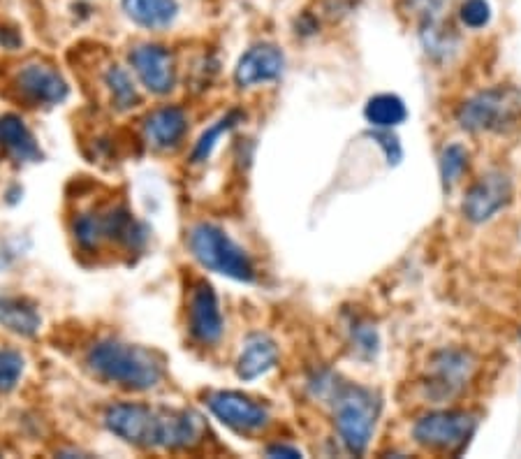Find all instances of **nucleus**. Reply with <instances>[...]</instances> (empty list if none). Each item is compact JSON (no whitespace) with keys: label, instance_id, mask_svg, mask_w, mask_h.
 <instances>
[{"label":"nucleus","instance_id":"f257e3e1","mask_svg":"<svg viewBox=\"0 0 521 459\" xmlns=\"http://www.w3.org/2000/svg\"><path fill=\"white\" fill-rule=\"evenodd\" d=\"M86 367L98 381L128 392L156 390L165 378L163 355L119 339H100L88 348Z\"/></svg>","mask_w":521,"mask_h":459},{"label":"nucleus","instance_id":"f03ea898","mask_svg":"<svg viewBox=\"0 0 521 459\" xmlns=\"http://www.w3.org/2000/svg\"><path fill=\"white\" fill-rule=\"evenodd\" d=\"M336 434L350 455H364L371 446L380 418V397L369 388L341 383L329 399Z\"/></svg>","mask_w":521,"mask_h":459},{"label":"nucleus","instance_id":"7ed1b4c3","mask_svg":"<svg viewBox=\"0 0 521 459\" xmlns=\"http://www.w3.org/2000/svg\"><path fill=\"white\" fill-rule=\"evenodd\" d=\"M186 244L190 255L209 272L241 283H253L258 279L251 255L214 223L193 225L188 230Z\"/></svg>","mask_w":521,"mask_h":459},{"label":"nucleus","instance_id":"20e7f679","mask_svg":"<svg viewBox=\"0 0 521 459\" xmlns=\"http://www.w3.org/2000/svg\"><path fill=\"white\" fill-rule=\"evenodd\" d=\"M521 121V93L512 86H494L464 100L457 109L461 130L473 135L510 133Z\"/></svg>","mask_w":521,"mask_h":459},{"label":"nucleus","instance_id":"39448f33","mask_svg":"<svg viewBox=\"0 0 521 459\" xmlns=\"http://www.w3.org/2000/svg\"><path fill=\"white\" fill-rule=\"evenodd\" d=\"M478 418L468 411H431L415 420L413 439L436 453L459 455L473 439Z\"/></svg>","mask_w":521,"mask_h":459},{"label":"nucleus","instance_id":"423d86ee","mask_svg":"<svg viewBox=\"0 0 521 459\" xmlns=\"http://www.w3.org/2000/svg\"><path fill=\"white\" fill-rule=\"evenodd\" d=\"M475 357L464 348H443L429 364L427 397L434 404H443L466 390L468 381L475 374Z\"/></svg>","mask_w":521,"mask_h":459},{"label":"nucleus","instance_id":"0eeeda50","mask_svg":"<svg viewBox=\"0 0 521 459\" xmlns=\"http://www.w3.org/2000/svg\"><path fill=\"white\" fill-rule=\"evenodd\" d=\"M207 406L225 427L239 434L260 432L269 425V406L234 390H216L207 395Z\"/></svg>","mask_w":521,"mask_h":459},{"label":"nucleus","instance_id":"6e6552de","mask_svg":"<svg viewBox=\"0 0 521 459\" xmlns=\"http://www.w3.org/2000/svg\"><path fill=\"white\" fill-rule=\"evenodd\" d=\"M512 195H515V186H512L510 174L503 170H489L468 188L461 211H464L466 221L475 225L487 223L498 211L508 207L512 202Z\"/></svg>","mask_w":521,"mask_h":459},{"label":"nucleus","instance_id":"1a4fd4ad","mask_svg":"<svg viewBox=\"0 0 521 459\" xmlns=\"http://www.w3.org/2000/svg\"><path fill=\"white\" fill-rule=\"evenodd\" d=\"M105 427L121 441L137 448H156L158 408L137 402H116L107 406Z\"/></svg>","mask_w":521,"mask_h":459},{"label":"nucleus","instance_id":"9d476101","mask_svg":"<svg viewBox=\"0 0 521 459\" xmlns=\"http://www.w3.org/2000/svg\"><path fill=\"white\" fill-rule=\"evenodd\" d=\"M12 84L21 100L38 107L61 105L70 93V86L63 79L61 72H58L54 65L42 61H31L21 65L17 75H14Z\"/></svg>","mask_w":521,"mask_h":459},{"label":"nucleus","instance_id":"9b49d317","mask_svg":"<svg viewBox=\"0 0 521 459\" xmlns=\"http://www.w3.org/2000/svg\"><path fill=\"white\" fill-rule=\"evenodd\" d=\"M128 63L139 82L153 96H167L176 86V61L172 49L163 45H137L130 49Z\"/></svg>","mask_w":521,"mask_h":459},{"label":"nucleus","instance_id":"f8f14e48","mask_svg":"<svg viewBox=\"0 0 521 459\" xmlns=\"http://www.w3.org/2000/svg\"><path fill=\"white\" fill-rule=\"evenodd\" d=\"M225 323L220 313V302L216 290L204 279L195 281L188 293V332L195 344L216 346L223 337Z\"/></svg>","mask_w":521,"mask_h":459},{"label":"nucleus","instance_id":"ddd939ff","mask_svg":"<svg viewBox=\"0 0 521 459\" xmlns=\"http://www.w3.org/2000/svg\"><path fill=\"white\" fill-rule=\"evenodd\" d=\"M285 70V54L276 45L262 42V45H253L248 51L241 54L234 68V84L239 89H251V86L276 82Z\"/></svg>","mask_w":521,"mask_h":459},{"label":"nucleus","instance_id":"4468645a","mask_svg":"<svg viewBox=\"0 0 521 459\" xmlns=\"http://www.w3.org/2000/svg\"><path fill=\"white\" fill-rule=\"evenodd\" d=\"M204 436V422L193 411H158L156 448L188 450Z\"/></svg>","mask_w":521,"mask_h":459},{"label":"nucleus","instance_id":"2eb2a0df","mask_svg":"<svg viewBox=\"0 0 521 459\" xmlns=\"http://www.w3.org/2000/svg\"><path fill=\"white\" fill-rule=\"evenodd\" d=\"M188 133V114L179 105H163L146 114L144 137L153 149L172 151L181 147L183 137Z\"/></svg>","mask_w":521,"mask_h":459},{"label":"nucleus","instance_id":"dca6fc26","mask_svg":"<svg viewBox=\"0 0 521 459\" xmlns=\"http://www.w3.org/2000/svg\"><path fill=\"white\" fill-rule=\"evenodd\" d=\"M0 149L14 163H38L42 160V149L31 128L19 114L0 116Z\"/></svg>","mask_w":521,"mask_h":459},{"label":"nucleus","instance_id":"f3484780","mask_svg":"<svg viewBox=\"0 0 521 459\" xmlns=\"http://www.w3.org/2000/svg\"><path fill=\"white\" fill-rule=\"evenodd\" d=\"M278 362V346L267 334L255 332L246 339L244 351L237 360V376L241 381H255L276 367Z\"/></svg>","mask_w":521,"mask_h":459},{"label":"nucleus","instance_id":"a211bd4d","mask_svg":"<svg viewBox=\"0 0 521 459\" xmlns=\"http://www.w3.org/2000/svg\"><path fill=\"white\" fill-rule=\"evenodd\" d=\"M126 17L146 31H163L179 17V0H121Z\"/></svg>","mask_w":521,"mask_h":459},{"label":"nucleus","instance_id":"6ab92c4d","mask_svg":"<svg viewBox=\"0 0 521 459\" xmlns=\"http://www.w3.org/2000/svg\"><path fill=\"white\" fill-rule=\"evenodd\" d=\"M102 218H105L107 242L126 246V251L130 253L144 249L149 235H146L144 225L126 207H109L107 211H102Z\"/></svg>","mask_w":521,"mask_h":459},{"label":"nucleus","instance_id":"aec40b11","mask_svg":"<svg viewBox=\"0 0 521 459\" xmlns=\"http://www.w3.org/2000/svg\"><path fill=\"white\" fill-rule=\"evenodd\" d=\"M0 327L17 337H35L42 327L38 306L24 297H0Z\"/></svg>","mask_w":521,"mask_h":459},{"label":"nucleus","instance_id":"412c9836","mask_svg":"<svg viewBox=\"0 0 521 459\" xmlns=\"http://www.w3.org/2000/svg\"><path fill=\"white\" fill-rule=\"evenodd\" d=\"M364 116L371 128L376 130H394L408 119V107L394 93H378L364 107Z\"/></svg>","mask_w":521,"mask_h":459},{"label":"nucleus","instance_id":"4be33fe9","mask_svg":"<svg viewBox=\"0 0 521 459\" xmlns=\"http://www.w3.org/2000/svg\"><path fill=\"white\" fill-rule=\"evenodd\" d=\"M244 119H246V114L239 112V109H230L225 116H220L214 126L204 130V133L200 135V140L195 142L193 151H190V163H195V165L207 163L211 153H214L220 137H223L225 133H230L232 128H237Z\"/></svg>","mask_w":521,"mask_h":459},{"label":"nucleus","instance_id":"5701e85b","mask_svg":"<svg viewBox=\"0 0 521 459\" xmlns=\"http://www.w3.org/2000/svg\"><path fill=\"white\" fill-rule=\"evenodd\" d=\"M72 235H75V242L84 253L98 251L100 244L107 239L102 211H95V209L79 211V214L72 218Z\"/></svg>","mask_w":521,"mask_h":459},{"label":"nucleus","instance_id":"b1692460","mask_svg":"<svg viewBox=\"0 0 521 459\" xmlns=\"http://www.w3.org/2000/svg\"><path fill=\"white\" fill-rule=\"evenodd\" d=\"M105 86L109 91V96H112L114 107L119 109V112H128V109H135L142 98H139V91L135 82H132L130 72L126 68H121V65H109L107 72H105Z\"/></svg>","mask_w":521,"mask_h":459},{"label":"nucleus","instance_id":"393cba45","mask_svg":"<svg viewBox=\"0 0 521 459\" xmlns=\"http://www.w3.org/2000/svg\"><path fill=\"white\" fill-rule=\"evenodd\" d=\"M420 28L422 45L434 61H447V58H452V54L459 47V38L452 28H445L438 19L427 21V24H422Z\"/></svg>","mask_w":521,"mask_h":459},{"label":"nucleus","instance_id":"a878e982","mask_svg":"<svg viewBox=\"0 0 521 459\" xmlns=\"http://www.w3.org/2000/svg\"><path fill=\"white\" fill-rule=\"evenodd\" d=\"M468 158H471L468 156V149L459 142L447 144L443 153H440L438 167H440V181H443L445 191H452V188L461 181V177H464V172L468 170Z\"/></svg>","mask_w":521,"mask_h":459},{"label":"nucleus","instance_id":"bb28decb","mask_svg":"<svg viewBox=\"0 0 521 459\" xmlns=\"http://www.w3.org/2000/svg\"><path fill=\"white\" fill-rule=\"evenodd\" d=\"M350 346L359 360H373L380 351V337L376 325L369 323L366 318H355L348 325Z\"/></svg>","mask_w":521,"mask_h":459},{"label":"nucleus","instance_id":"cd10ccee","mask_svg":"<svg viewBox=\"0 0 521 459\" xmlns=\"http://www.w3.org/2000/svg\"><path fill=\"white\" fill-rule=\"evenodd\" d=\"M24 376V357L12 348L0 351V392H10L19 385Z\"/></svg>","mask_w":521,"mask_h":459},{"label":"nucleus","instance_id":"c85d7f7f","mask_svg":"<svg viewBox=\"0 0 521 459\" xmlns=\"http://www.w3.org/2000/svg\"><path fill=\"white\" fill-rule=\"evenodd\" d=\"M459 19L461 24L480 31V28L489 26L491 21V5L489 0H464L459 7Z\"/></svg>","mask_w":521,"mask_h":459},{"label":"nucleus","instance_id":"c756f323","mask_svg":"<svg viewBox=\"0 0 521 459\" xmlns=\"http://www.w3.org/2000/svg\"><path fill=\"white\" fill-rule=\"evenodd\" d=\"M403 5H406L408 14H413L422 26L427 24V21H436L440 17V12H443L445 7V0H403Z\"/></svg>","mask_w":521,"mask_h":459},{"label":"nucleus","instance_id":"7c9ffc66","mask_svg":"<svg viewBox=\"0 0 521 459\" xmlns=\"http://www.w3.org/2000/svg\"><path fill=\"white\" fill-rule=\"evenodd\" d=\"M371 137H373V140H376L378 147L385 151L387 163H390V165H399L401 163L403 149H401L399 140H396V137L392 135V130H376V128H373Z\"/></svg>","mask_w":521,"mask_h":459},{"label":"nucleus","instance_id":"2f4dec72","mask_svg":"<svg viewBox=\"0 0 521 459\" xmlns=\"http://www.w3.org/2000/svg\"><path fill=\"white\" fill-rule=\"evenodd\" d=\"M357 3L359 0H320L322 14L332 21L348 17V14L357 7Z\"/></svg>","mask_w":521,"mask_h":459},{"label":"nucleus","instance_id":"473e14b6","mask_svg":"<svg viewBox=\"0 0 521 459\" xmlns=\"http://www.w3.org/2000/svg\"><path fill=\"white\" fill-rule=\"evenodd\" d=\"M21 35L19 31H14V28H7V26H0V47L7 49V51H17L21 47Z\"/></svg>","mask_w":521,"mask_h":459},{"label":"nucleus","instance_id":"72a5a7b5","mask_svg":"<svg viewBox=\"0 0 521 459\" xmlns=\"http://www.w3.org/2000/svg\"><path fill=\"white\" fill-rule=\"evenodd\" d=\"M267 455L269 457H302V450L295 446H281V443H276V446L267 448Z\"/></svg>","mask_w":521,"mask_h":459},{"label":"nucleus","instance_id":"f704fd0d","mask_svg":"<svg viewBox=\"0 0 521 459\" xmlns=\"http://www.w3.org/2000/svg\"><path fill=\"white\" fill-rule=\"evenodd\" d=\"M297 28L299 31L297 33H302V35H313L315 31H318V19L313 17V14H302V19L297 21Z\"/></svg>","mask_w":521,"mask_h":459}]
</instances>
